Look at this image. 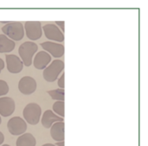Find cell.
Instances as JSON below:
<instances>
[{"label": "cell", "mask_w": 148, "mask_h": 146, "mask_svg": "<svg viewBox=\"0 0 148 146\" xmlns=\"http://www.w3.org/2000/svg\"><path fill=\"white\" fill-rule=\"evenodd\" d=\"M50 62L51 56L44 51L37 52L33 60L34 66L37 70H44Z\"/></svg>", "instance_id": "obj_12"}, {"label": "cell", "mask_w": 148, "mask_h": 146, "mask_svg": "<svg viewBox=\"0 0 148 146\" xmlns=\"http://www.w3.org/2000/svg\"><path fill=\"white\" fill-rule=\"evenodd\" d=\"M48 94L51 97L52 99L64 102V89H56L53 91H49Z\"/></svg>", "instance_id": "obj_17"}, {"label": "cell", "mask_w": 148, "mask_h": 146, "mask_svg": "<svg viewBox=\"0 0 148 146\" xmlns=\"http://www.w3.org/2000/svg\"><path fill=\"white\" fill-rule=\"evenodd\" d=\"M56 25L61 30L62 32L64 31V22L63 21H56Z\"/></svg>", "instance_id": "obj_21"}, {"label": "cell", "mask_w": 148, "mask_h": 146, "mask_svg": "<svg viewBox=\"0 0 148 146\" xmlns=\"http://www.w3.org/2000/svg\"><path fill=\"white\" fill-rule=\"evenodd\" d=\"M56 146H64V141H60V142H56Z\"/></svg>", "instance_id": "obj_24"}, {"label": "cell", "mask_w": 148, "mask_h": 146, "mask_svg": "<svg viewBox=\"0 0 148 146\" xmlns=\"http://www.w3.org/2000/svg\"><path fill=\"white\" fill-rule=\"evenodd\" d=\"M24 30L29 39L35 41L41 38L42 35V24L39 21H27L24 24Z\"/></svg>", "instance_id": "obj_5"}, {"label": "cell", "mask_w": 148, "mask_h": 146, "mask_svg": "<svg viewBox=\"0 0 148 146\" xmlns=\"http://www.w3.org/2000/svg\"><path fill=\"white\" fill-rule=\"evenodd\" d=\"M50 136L56 142L63 141L64 140V123L63 122L55 123L50 127Z\"/></svg>", "instance_id": "obj_14"}, {"label": "cell", "mask_w": 148, "mask_h": 146, "mask_svg": "<svg viewBox=\"0 0 148 146\" xmlns=\"http://www.w3.org/2000/svg\"><path fill=\"white\" fill-rule=\"evenodd\" d=\"M15 42L5 35H0V53H8L14 50L15 48Z\"/></svg>", "instance_id": "obj_15"}, {"label": "cell", "mask_w": 148, "mask_h": 146, "mask_svg": "<svg viewBox=\"0 0 148 146\" xmlns=\"http://www.w3.org/2000/svg\"><path fill=\"white\" fill-rule=\"evenodd\" d=\"M10 133L13 136H20L23 134L27 130V124L20 117H14L8 121L7 124Z\"/></svg>", "instance_id": "obj_6"}, {"label": "cell", "mask_w": 148, "mask_h": 146, "mask_svg": "<svg viewBox=\"0 0 148 146\" xmlns=\"http://www.w3.org/2000/svg\"><path fill=\"white\" fill-rule=\"evenodd\" d=\"M1 122H2V119H1V117H0V125H1Z\"/></svg>", "instance_id": "obj_27"}, {"label": "cell", "mask_w": 148, "mask_h": 146, "mask_svg": "<svg viewBox=\"0 0 148 146\" xmlns=\"http://www.w3.org/2000/svg\"><path fill=\"white\" fill-rule=\"evenodd\" d=\"M42 48L49 53L50 56L59 58L63 56L64 54V46L62 44H57V43H53L51 41H47L41 43Z\"/></svg>", "instance_id": "obj_8"}, {"label": "cell", "mask_w": 148, "mask_h": 146, "mask_svg": "<svg viewBox=\"0 0 148 146\" xmlns=\"http://www.w3.org/2000/svg\"><path fill=\"white\" fill-rule=\"evenodd\" d=\"M53 111L56 115L61 118L64 117V102L63 101H56L53 104Z\"/></svg>", "instance_id": "obj_18"}, {"label": "cell", "mask_w": 148, "mask_h": 146, "mask_svg": "<svg viewBox=\"0 0 148 146\" xmlns=\"http://www.w3.org/2000/svg\"><path fill=\"white\" fill-rule=\"evenodd\" d=\"M3 35L13 41H20L24 36V28L20 22H10L3 26Z\"/></svg>", "instance_id": "obj_1"}, {"label": "cell", "mask_w": 148, "mask_h": 146, "mask_svg": "<svg viewBox=\"0 0 148 146\" xmlns=\"http://www.w3.org/2000/svg\"><path fill=\"white\" fill-rule=\"evenodd\" d=\"M64 73L62 74L61 77L58 79V82H57V84L58 86L60 87V89H64Z\"/></svg>", "instance_id": "obj_20"}, {"label": "cell", "mask_w": 148, "mask_h": 146, "mask_svg": "<svg viewBox=\"0 0 148 146\" xmlns=\"http://www.w3.org/2000/svg\"><path fill=\"white\" fill-rule=\"evenodd\" d=\"M63 69H64L63 62L62 60L56 59L52 61L51 64L44 69L42 73L43 78L47 82H50V83L55 82L58 78V76L62 72Z\"/></svg>", "instance_id": "obj_4"}, {"label": "cell", "mask_w": 148, "mask_h": 146, "mask_svg": "<svg viewBox=\"0 0 148 146\" xmlns=\"http://www.w3.org/2000/svg\"><path fill=\"white\" fill-rule=\"evenodd\" d=\"M2 146H10V145H3Z\"/></svg>", "instance_id": "obj_26"}, {"label": "cell", "mask_w": 148, "mask_h": 146, "mask_svg": "<svg viewBox=\"0 0 148 146\" xmlns=\"http://www.w3.org/2000/svg\"><path fill=\"white\" fill-rule=\"evenodd\" d=\"M38 46L33 42H25L22 44L18 48V53L23 64L25 66H30L32 64V58L37 52Z\"/></svg>", "instance_id": "obj_2"}, {"label": "cell", "mask_w": 148, "mask_h": 146, "mask_svg": "<svg viewBox=\"0 0 148 146\" xmlns=\"http://www.w3.org/2000/svg\"><path fill=\"white\" fill-rule=\"evenodd\" d=\"M42 125L44 128L49 129L55 123L57 122H63V118L59 117L58 115H56V113H54L51 110H48L46 111L42 117Z\"/></svg>", "instance_id": "obj_13"}, {"label": "cell", "mask_w": 148, "mask_h": 146, "mask_svg": "<svg viewBox=\"0 0 148 146\" xmlns=\"http://www.w3.org/2000/svg\"><path fill=\"white\" fill-rule=\"evenodd\" d=\"M42 109L39 104L36 103H30L25 106L23 111L24 121L31 125H36L41 119Z\"/></svg>", "instance_id": "obj_3"}, {"label": "cell", "mask_w": 148, "mask_h": 146, "mask_svg": "<svg viewBox=\"0 0 148 146\" xmlns=\"http://www.w3.org/2000/svg\"><path fill=\"white\" fill-rule=\"evenodd\" d=\"M42 146H56V145H52V144H45V145H43Z\"/></svg>", "instance_id": "obj_25"}, {"label": "cell", "mask_w": 148, "mask_h": 146, "mask_svg": "<svg viewBox=\"0 0 148 146\" xmlns=\"http://www.w3.org/2000/svg\"><path fill=\"white\" fill-rule=\"evenodd\" d=\"M5 58H6V64L9 72L16 74L22 71L23 68V64L19 57L14 54H7L5 56Z\"/></svg>", "instance_id": "obj_10"}, {"label": "cell", "mask_w": 148, "mask_h": 146, "mask_svg": "<svg viewBox=\"0 0 148 146\" xmlns=\"http://www.w3.org/2000/svg\"><path fill=\"white\" fill-rule=\"evenodd\" d=\"M18 89L23 95H30L36 90V82L31 77H23L18 82Z\"/></svg>", "instance_id": "obj_9"}, {"label": "cell", "mask_w": 148, "mask_h": 146, "mask_svg": "<svg viewBox=\"0 0 148 146\" xmlns=\"http://www.w3.org/2000/svg\"><path fill=\"white\" fill-rule=\"evenodd\" d=\"M42 29L44 31L45 37L52 41H56L59 43H62L64 41V35L63 32L61 31V30L54 24H45Z\"/></svg>", "instance_id": "obj_7"}, {"label": "cell", "mask_w": 148, "mask_h": 146, "mask_svg": "<svg viewBox=\"0 0 148 146\" xmlns=\"http://www.w3.org/2000/svg\"><path fill=\"white\" fill-rule=\"evenodd\" d=\"M9 92V85L4 80H0V97L6 95Z\"/></svg>", "instance_id": "obj_19"}, {"label": "cell", "mask_w": 148, "mask_h": 146, "mask_svg": "<svg viewBox=\"0 0 148 146\" xmlns=\"http://www.w3.org/2000/svg\"><path fill=\"white\" fill-rule=\"evenodd\" d=\"M36 141L35 137L30 133H23L16 139V146H36Z\"/></svg>", "instance_id": "obj_16"}, {"label": "cell", "mask_w": 148, "mask_h": 146, "mask_svg": "<svg viewBox=\"0 0 148 146\" xmlns=\"http://www.w3.org/2000/svg\"><path fill=\"white\" fill-rule=\"evenodd\" d=\"M16 108L15 101L9 97H3L0 98V115L3 117L10 116Z\"/></svg>", "instance_id": "obj_11"}, {"label": "cell", "mask_w": 148, "mask_h": 146, "mask_svg": "<svg viewBox=\"0 0 148 146\" xmlns=\"http://www.w3.org/2000/svg\"><path fill=\"white\" fill-rule=\"evenodd\" d=\"M3 141H4V136H3V134L0 131V145H3Z\"/></svg>", "instance_id": "obj_23"}, {"label": "cell", "mask_w": 148, "mask_h": 146, "mask_svg": "<svg viewBox=\"0 0 148 146\" xmlns=\"http://www.w3.org/2000/svg\"><path fill=\"white\" fill-rule=\"evenodd\" d=\"M3 68H4V62L2 58H0V73L3 70Z\"/></svg>", "instance_id": "obj_22"}]
</instances>
